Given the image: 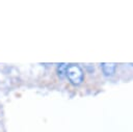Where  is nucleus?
Here are the masks:
<instances>
[{
  "instance_id": "nucleus-2",
  "label": "nucleus",
  "mask_w": 133,
  "mask_h": 132,
  "mask_svg": "<svg viewBox=\"0 0 133 132\" xmlns=\"http://www.w3.org/2000/svg\"><path fill=\"white\" fill-rule=\"evenodd\" d=\"M101 69L105 76H112L115 73L116 63L115 62H102Z\"/></svg>"
},
{
  "instance_id": "nucleus-3",
  "label": "nucleus",
  "mask_w": 133,
  "mask_h": 132,
  "mask_svg": "<svg viewBox=\"0 0 133 132\" xmlns=\"http://www.w3.org/2000/svg\"><path fill=\"white\" fill-rule=\"evenodd\" d=\"M66 69H68V64L66 63H58L57 64V68H56V72H57V75L59 78H64L66 76Z\"/></svg>"
},
{
  "instance_id": "nucleus-1",
  "label": "nucleus",
  "mask_w": 133,
  "mask_h": 132,
  "mask_svg": "<svg viewBox=\"0 0 133 132\" xmlns=\"http://www.w3.org/2000/svg\"><path fill=\"white\" fill-rule=\"evenodd\" d=\"M66 77H68L69 81L75 86L80 85L83 82V79H84V75H83L82 69L78 64H75V63H72V64L68 65Z\"/></svg>"
}]
</instances>
